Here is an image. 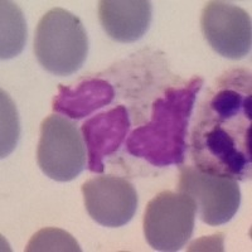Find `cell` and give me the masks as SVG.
<instances>
[{
	"mask_svg": "<svg viewBox=\"0 0 252 252\" xmlns=\"http://www.w3.org/2000/svg\"><path fill=\"white\" fill-rule=\"evenodd\" d=\"M251 77L244 69L220 76L201 105L192 131L195 168L209 174L251 179Z\"/></svg>",
	"mask_w": 252,
	"mask_h": 252,
	"instance_id": "cell-1",
	"label": "cell"
},
{
	"mask_svg": "<svg viewBox=\"0 0 252 252\" xmlns=\"http://www.w3.org/2000/svg\"><path fill=\"white\" fill-rule=\"evenodd\" d=\"M203 78L193 77L184 87H170L153 103L152 119L130 134L127 152L155 166L182 164L187 150V130Z\"/></svg>",
	"mask_w": 252,
	"mask_h": 252,
	"instance_id": "cell-2",
	"label": "cell"
},
{
	"mask_svg": "<svg viewBox=\"0 0 252 252\" xmlns=\"http://www.w3.org/2000/svg\"><path fill=\"white\" fill-rule=\"evenodd\" d=\"M89 52L81 20L66 9L53 8L40 18L34 53L40 66L56 76H71L82 67Z\"/></svg>",
	"mask_w": 252,
	"mask_h": 252,
	"instance_id": "cell-3",
	"label": "cell"
},
{
	"mask_svg": "<svg viewBox=\"0 0 252 252\" xmlns=\"http://www.w3.org/2000/svg\"><path fill=\"white\" fill-rule=\"evenodd\" d=\"M197 206L193 198L182 192L155 195L144 215V235L157 251H179L194 231Z\"/></svg>",
	"mask_w": 252,
	"mask_h": 252,
	"instance_id": "cell-4",
	"label": "cell"
},
{
	"mask_svg": "<svg viewBox=\"0 0 252 252\" xmlns=\"http://www.w3.org/2000/svg\"><path fill=\"white\" fill-rule=\"evenodd\" d=\"M37 161L40 170L53 181L69 182L78 177L86 166V152L75 124L58 115L44 119Z\"/></svg>",
	"mask_w": 252,
	"mask_h": 252,
	"instance_id": "cell-5",
	"label": "cell"
},
{
	"mask_svg": "<svg viewBox=\"0 0 252 252\" xmlns=\"http://www.w3.org/2000/svg\"><path fill=\"white\" fill-rule=\"evenodd\" d=\"M178 189L193 198L202 222L209 226L229 222L241 203L237 181L204 173L193 166H181Z\"/></svg>",
	"mask_w": 252,
	"mask_h": 252,
	"instance_id": "cell-6",
	"label": "cell"
},
{
	"mask_svg": "<svg viewBox=\"0 0 252 252\" xmlns=\"http://www.w3.org/2000/svg\"><path fill=\"white\" fill-rule=\"evenodd\" d=\"M201 27L204 38L218 55L241 60L251 51V17L245 9L235 4L220 0L206 3Z\"/></svg>",
	"mask_w": 252,
	"mask_h": 252,
	"instance_id": "cell-7",
	"label": "cell"
},
{
	"mask_svg": "<svg viewBox=\"0 0 252 252\" xmlns=\"http://www.w3.org/2000/svg\"><path fill=\"white\" fill-rule=\"evenodd\" d=\"M90 217L105 227H121L131 220L138 208V193L130 182L115 175H101L82 184Z\"/></svg>",
	"mask_w": 252,
	"mask_h": 252,
	"instance_id": "cell-8",
	"label": "cell"
},
{
	"mask_svg": "<svg viewBox=\"0 0 252 252\" xmlns=\"http://www.w3.org/2000/svg\"><path fill=\"white\" fill-rule=\"evenodd\" d=\"M129 129V114L121 105L83 123L81 131L87 146L89 169L92 173L103 172V159L118 152Z\"/></svg>",
	"mask_w": 252,
	"mask_h": 252,
	"instance_id": "cell-9",
	"label": "cell"
},
{
	"mask_svg": "<svg viewBox=\"0 0 252 252\" xmlns=\"http://www.w3.org/2000/svg\"><path fill=\"white\" fill-rule=\"evenodd\" d=\"M98 19L114 40L130 43L140 39L152 22V3L148 0H101Z\"/></svg>",
	"mask_w": 252,
	"mask_h": 252,
	"instance_id": "cell-10",
	"label": "cell"
},
{
	"mask_svg": "<svg viewBox=\"0 0 252 252\" xmlns=\"http://www.w3.org/2000/svg\"><path fill=\"white\" fill-rule=\"evenodd\" d=\"M114 87L107 81L91 78L81 82L75 89L60 85L52 107L58 114L78 120L109 105L114 100Z\"/></svg>",
	"mask_w": 252,
	"mask_h": 252,
	"instance_id": "cell-11",
	"label": "cell"
},
{
	"mask_svg": "<svg viewBox=\"0 0 252 252\" xmlns=\"http://www.w3.org/2000/svg\"><path fill=\"white\" fill-rule=\"evenodd\" d=\"M1 40L0 55L3 60L13 58L23 51L27 27L23 13L13 1H1Z\"/></svg>",
	"mask_w": 252,
	"mask_h": 252,
	"instance_id": "cell-12",
	"label": "cell"
},
{
	"mask_svg": "<svg viewBox=\"0 0 252 252\" xmlns=\"http://www.w3.org/2000/svg\"><path fill=\"white\" fill-rule=\"evenodd\" d=\"M27 252H80L81 247L77 241L68 232L55 227H47L38 231L29 240L26 247Z\"/></svg>",
	"mask_w": 252,
	"mask_h": 252,
	"instance_id": "cell-13",
	"label": "cell"
},
{
	"mask_svg": "<svg viewBox=\"0 0 252 252\" xmlns=\"http://www.w3.org/2000/svg\"><path fill=\"white\" fill-rule=\"evenodd\" d=\"M19 138V121L14 103L1 91V158L14 150Z\"/></svg>",
	"mask_w": 252,
	"mask_h": 252,
	"instance_id": "cell-14",
	"label": "cell"
}]
</instances>
